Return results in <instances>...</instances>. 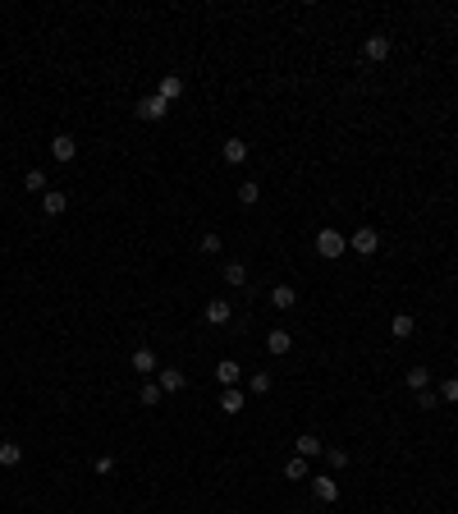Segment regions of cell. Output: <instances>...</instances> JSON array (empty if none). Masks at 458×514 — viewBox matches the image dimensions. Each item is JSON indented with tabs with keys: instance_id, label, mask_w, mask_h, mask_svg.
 Segmentation results:
<instances>
[{
	"instance_id": "obj_5",
	"label": "cell",
	"mask_w": 458,
	"mask_h": 514,
	"mask_svg": "<svg viewBox=\"0 0 458 514\" xmlns=\"http://www.w3.org/2000/svg\"><path fill=\"white\" fill-rule=\"evenodd\" d=\"M129 367H133L138 376H156V372H161V363H156V349L138 345V349H133V358H129Z\"/></svg>"
},
{
	"instance_id": "obj_24",
	"label": "cell",
	"mask_w": 458,
	"mask_h": 514,
	"mask_svg": "<svg viewBox=\"0 0 458 514\" xmlns=\"http://www.w3.org/2000/svg\"><path fill=\"white\" fill-rule=\"evenodd\" d=\"M266 391H270V372L261 367V372H252V376H248V395H266Z\"/></svg>"
},
{
	"instance_id": "obj_23",
	"label": "cell",
	"mask_w": 458,
	"mask_h": 514,
	"mask_svg": "<svg viewBox=\"0 0 458 514\" xmlns=\"http://www.w3.org/2000/svg\"><path fill=\"white\" fill-rule=\"evenodd\" d=\"M257 198H261V179H243L239 184V202H243V207H252Z\"/></svg>"
},
{
	"instance_id": "obj_21",
	"label": "cell",
	"mask_w": 458,
	"mask_h": 514,
	"mask_svg": "<svg viewBox=\"0 0 458 514\" xmlns=\"http://www.w3.org/2000/svg\"><path fill=\"white\" fill-rule=\"evenodd\" d=\"M403 381H408V391H431V372H426V367H408V376H403Z\"/></svg>"
},
{
	"instance_id": "obj_6",
	"label": "cell",
	"mask_w": 458,
	"mask_h": 514,
	"mask_svg": "<svg viewBox=\"0 0 458 514\" xmlns=\"http://www.w3.org/2000/svg\"><path fill=\"white\" fill-rule=\"evenodd\" d=\"M216 404H220V413H229V418H234V413H243V409H248V391H239V386H225Z\"/></svg>"
},
{
	"instance_id": "obj_10",
	"label": "cell",
	"mask_w": 458,
	"mask_h": 514,
	"mask_svg": "<svg viewBox=\"0 0 458 514\" xmlns=\"http://www.w3.org/2000/svg\"><path fill=\"white\" fill-rule=\"evenodd\" d=\"M216 381H220V391H225V386H239V381H243V363L220 358V363H216Z\"/></svg>"
},
{
	"instance_id": "obj_16",
	"label": "cell",
	"mask_w": 458,
	"mask_h": 514,
	"mask_svg": "<svg viewBox=\"0 0 458 514\" xmlns=\"http://www.w3.org/2000/svg\"><path fill=\"white\" fill-rule=\"evenodd\" d=\"M225 285H229V289H243V285H248V267H243L239 257L225 262Z\"/></svg>"
},
{
	"instance_id": "obj_11",
	"label": "cell",
	"mask_w": 458,
	"mask_h": 514,
	"mask_svg": "<svg viewBox=\"0 0 458 514\" xmlns=\"http://www.w3.org/2000/svg\"><path fill=\"white\" fill-rule=\"evenodd\" d=\"M156 376H161V381H156V386H161L165 395H179L183 386H188V376H183L179 367H161V372H156Z\"/></svg>"
},
{
	"instance_id": "obj_7",
	"label": "cell",
	"mask_w": 458,
	"mask_h": 514,
	"mask_svg": "<svg viewBox=\"0 0 458 514\" xmlns=\"http://www.w3.org/2000/svg\"><path fill=\"white\" fill-rule=\"evenodd\" d=\"M362 55H367V60H372V65L389 60V37H385V33H372V37H367V42H362Z\"/></svg>"
},
{
	"instance_id": "obj_18",
	"label": "cell",
	"mask_w": 458,
	"mask_h": 514,
	"mask_svg": "<svg viewBox=\"0 0 458 514\" xmlns=\"http://www.w3.org/2000/svg\"><path fill=\"white\" fill-rule=\"evenodd\" d=\"M413 331H417V322L408 313H394V317H389V335H394V340H408Z\"/></svg>"
},
{
	"instance_id": "obj_3",
	"label": "cell",
	"mask_w": 458,
	"mask_h": 514,
	"mask_svg": "<svg viewBox=\"0 0 458 514\" xmlns=\"http://www.w3.org/2000/svg\"><path fill=\"white\" fill-rule=\"evenodd\" d=\"M348 248H353L357 257H376V248H381V235H376V225H362V230H353V239H348Z\"/></svg>"
},
{
	"instance_id": "obj_27",
	"label": "cell",
	"mask_w": 458,
	"mask_h": 514,
	"mask_svg": "<svg viewBox=\"0 0 458 514\" xmlns=\"http://www.w3.org/2000/svg\"><path fill=\"white\" fill-rule=\"evenodd\" d=\"M202 253H207V257H220V253H225V244H220V235H216V230H211V235H202Z\"/></svg>"
},
{
	"instance_id": "obj_15",
	"label": "cell",
	"mask_w": 458,
	"mask_h": 514,
	"mask_svg": "<svg viewBox=\"0 0 458 514\" xmlns=\"http://www.w3.org/2000/svg\"><path fill=\"white\" fill-rule=\"evenodd\" d=\"M270 303H275L280 313H289V308H298V289L294 285H275L270 289Z\"/></svg>"
},
{
	"instance_id": "obj_4",
	"label": "cell",
	"mask_w": 458,
	"mask_h": 514,
	"mask_svg": "<svg viewBox=\"0 0 458 514\" xmlns=\"http://www.w3.org/2000/svg\"><path fill=\"white\" fill-rule=\"evenodd\" d=\"M165 115H170V101H165V96H142V101H138V120H147V124H161L165 120Z\"/></svg>"
},
{
	"instance_id": "obj_29",
	"label": "cell",
	"mask_w": 458,
	"mask_h": 514,
	"mask_svg": "<svg viewBox=\"0 0 458 514\" xmlns=\"http://www.w3.org/2000/svg\"><path fill=\"white\" fill-rule=\"evenodd\" d=\"M138 400L147 404V409H156V404L165 400V391H161V386H156V381H147V386H142V395H138Z\"/></svg>"
},
{
	"instance_id": "obj_20",
	"label": "cell",
	"mask_w": 458,
	"mask_h": 514,
	"mask_svg": "<svg viewBox=\"0 0 458 514\" xmlns=\"http://www.w3.org/2000/svg\"><path fill=\"white\" fill-rule=\"evenodd\" d=\"M0 464H5V469H18V464H23V445L18 441H0Z\"/></svg>"
},
{
	"instance_id": "obj_31",
	"label": "cell",
	"mask_w": 458,
	"mask_h": 514,
	"mask_svg": "<svg viewBox=\"0 0 458 514\" xmlns=\"http://www.w3.org/2000/svg\"><path fill=\"white\" fill-rule=\"evenodd\" d=\"M96 473H101V478H105V473H115V459H110V454H101V459H96Z\"/></svg>"
},
{
	"instance_id": "obj_25",
	"label": "cell",
	"mask_w": 458,
	"mask_h": 514,
	"mask_svg": "<svg viewBox=\"0 0 458 514\" xmlns=\"http://www.w3.org/2000/svg\"><path fill=\"white\" fill-rule=\"evenodd\" d=\"M326 464H330L335 473H344V469H348V450H339V445H326Z\"/></svg>"
},
{
	"instance_id": "obj_1",
	"label": "cell",
	"mask_w": 458,
	"mask_h": 514,
	"mask_svg": "<svg viewBox=\"0 0 458 514\" xmlns=\"http://www.w3.org/2000/svg\"><path fill=\"white\" fill-rule=\"evenodd\" d=\"M316 253L326 257V262H339V257L348 253V239L339 235L335 225H326V230H321V235H316Z\"/></svg>"
},
{
	"instance_id": "obj_13",
	"label": "cell",
	"mask_w": 458,
	"mask_h": 514,
	"mask_svg": "<svg viewBox=\"0 0 458 514\" xmlns=\"http://www.w3.org/2000/svg\"><path fill=\"white\" fill-rule=\"evenodd\" d=\"M207 322H211V326H229V322H234L229 298H211V303H207Z\"/></svg>"
},
{
	"instance_id": "obj_17",
	"label": "cell",
	"mask_w": 458,
	"mask_h": 514,
	"mask_svg": "<svg viewBox=\"0 0 458 514\" xmlns=\"http://www.w3.org/2000/svg\"><path fill=\"white\" fill-rule=\"evenodd\" d=\"M266 349H270L275 358H285L289 349H294V335H289V331H266Z\"/></svg>"
},
{
	"instance_id": "obj_14",
	"label": "cell",
	"mask_w": 458,
	"mask_h": 514,
	"mask_svg": "<svg viewBox=\"0 0 458 514\" xmlns=\"http://www.w3.org/2000/svg\"><path fill=\"white\" fill-rule=\"evenodd\" d=\"M156 96H165V101L183 96V74H161V83H156Z\"/></svg>"
},
{
	"instance_id": "obj_9",
	"label": "cell",
	"mask_w": 458,
	"mask_h": 514,
	"mask_svg": "<svg viewBox=\"0 0 458 514\" xmlns=\"http://www.w3.org/2000/svg\"><path fill=\"white\" fill-rule=\"evenodd\" d=\"M51 157L55 161H74L78 157V138H74V133H55V138H51Z\"/></svg>"
},
{
	"instance_id": "obj_26",
	"label": "cell",
	"mask_w": 458,
	"mask_h": 514,
	"mask_svg": "<svg viewBox=\"0 0 458 514\" xmlns=\"http://www.w3.org/2000/svg\"><path fill=\"white\" fill-rule=\"evenodd\" d=\"M435 395H440V404H458V376H445Z\"/></svg>"
},
{
	"instance_id": "obj_30",
	"label": "cell",
	"mask_w": 458,
	"mask_h": 514,
	"mask_svg": "<svg viewBox=\"0 0 458 514\" xmlns=\"http://www.w3.org/2000/svg\"><path fill=\"white\" fill-rule=\"evenodd\" d=\"M417 409H426V413L440 409V395H435V391H417Z\"/></svg>"
},
{
	"instance_id": "obj_28",
	"label": "cell",
	"mask_w": 458,
	"mask_h": 514,
	"mask_svg": "<svg viewBox=\"0 0 458 514\" xmlns=\"http://www.w3.org/2000/svg\"><path fill=\"white\" fill-rule=\"evenodd\" d=\"M23 189L42 198V193H46V174H42V170H28V174H23Z\"/></svg>"
},
{
	"instance_id": "obj_8",
	"label": "cell",
	"mask_w": 458,
	"mask_h": 514,
	"mask_svg": "<svg viewBox=\"0 0 458 514\" xmlns=\"http://www.w3.org/2000/svg\"><path fill=\"white\" fill-rule=\"evenodd\" d=\"M64 211H69V198H64L60 189H46V193H42V216L55 220V216H64Z\"/></svg>"
},
{
	"instance_id": "obj_22",
	"label": "cell",
	"mask_w": 458,
	"mask_h": 514,
	"mask_svg": "<svg viewBox=\"0 0 458 514\" xmlns=\"http://www.w3.org/2000/svg\"><path fill=\"white\" fill-rule=\"evenodd\" d=\"M285 478H289V482H303V478H311V469H307V459H303V454H294V459L285 464Z\"/></svg>"
},
{
	"instance_id": "obj_12",
	"label": "cell",
	"mask_w": 458,
	"mask_h": 514,
	"mask_svg": "<svg viewBox=\"0 0 458 514\" xmlns=\"http://www.w3.org/2000/svg\"><path fill=\"white\" fill-rule=\"evenodd\" d=\"M220 157H225V166H243V161H248V143L243 138H225L220 143Z\"/></svg>"
},
{
	"instance_id": "obj_19",
	"label": "cell",
	"mask_w": 458,
	"mask_h": 514,
	"mask_svg": "<svg viewBox=\"0 0 458 514\" xmlns=\"http://www.w3.org/2000/svg\"><path fill=\"white\" fill-rule=\"evenodd\" d=\"M294 450L298 454H303V459H316V454H326V445H321V436H298V441H294Z\"/></svg>"
},
{
	"instance_id": "obj_2",
	"label": "cell",
	"mask_w": 458,
	"mask_h": 514,
	"mask_svg": "<svg viewBox=\"0 0 458 514\" xmlns=\"http://www.w3.org/2000/svg\"><path fill=\"white\" fill-rule=\"evenodd\" d=\"M311 496H316L321 501V505H335V501H339V478H335V473H311Z\"/></svg>"
}]
</instances>
